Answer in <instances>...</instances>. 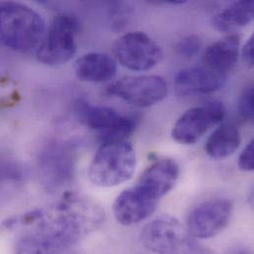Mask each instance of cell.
<instances>
[{
  "label": "cell",
  "mask_w": 254,
  "mask_h": 254,
  "mask_svg": "<svg viewBox=\"0 0 254 254\" xmlns=\"http://www.w3.org/2000/svg\"><path fill=\"white\" fill-rule=\"evenodd\" d=\"M104 219V210L97 202L76 193H65L52 206L7 218L1 228L16 230L30 227L34 235L61 250L96 232Z\"/></svg>",
  "instance_id": "obj_1"
},
{
  "label": "cell",
  "mask_w": 254,
  "mask_h": 254,
  "mask_svg": "<svg viewBox=\"0 0 254 254\" xmlns=\"http://www.w3.org/2000/svg\"><path fill=\"white\" fill-rule=\"evenodd\" d=\"M43 17L31 7L13 1H0V46L29 54L38 50L45 35Z\"/></svg>",
  "instance_id": "obj_2"
},
{
  "label": "cell",
  "mask_w": 254,
  "mask_h": 254,
  "mask_svg": "<svg viewBox=\"0 0 254 254\" xmlns=\"http://www.w3.org/2000/svg\"><path fill=\"white\" fill-rule=\"evenodd\" d=\"M140 240L146 250L155 254H216L170 215L159 216L148 223L141 232Z\"/></svg>",
  "instance_id": "obj_3"
},
{
  "label": "cell",
  "mask_w": 254,
  "mask_h": 254,
  "mask_svg": "<svg viewBox=\"0 0 254 254\" xmlns=\"http://www.w3.org/2000/svg\"><path fill=\"white\" fill-rule=\"evenodd\" d=\"M135 166V152L127 140L103 141L89 164L88 178L98 187L118 186L132 177Z\"/></svg>",
  "instance_id": "obj_4"
},
{
  "label": "cell",
  "mask_w": 254,
  "mask_h": 254,
  "mask_svg": "<svg viewBox=\"0 0 254 254\" xmlns=\"http://www.w3.org/2000/svg\"><path fill=\"white\" fill-rule=\"evenodd\" d=\"M77 162L75 145L67 140L50 141L41 150L38 172L43 186L50 192L67 187L74 178Z\"/></svg>",
  "instance_id": "obj_5"
},
{
  "label": "cell",
  "mask_w": 254,
  "mask_h": 254,
  "mask_svg": "<svg viewBox=\"0 0 254 254\" xmlns=\"http://www.w3.org/2000/svg\"><path fill=\"white\" fill-rule=\"evenodd\" d=\"M78 30L79 22L75 16L60 14L55 17L36 51L38 61L52 66L68 63L76 53Z\"/></svg>",
  "instance_id": "obj_6"
},
{
  "label": "cell",
  "mask_w": 254,
  "mask_h": 254,
  "mask_svg": "<svg viewBox=\"0 0 254 254\" xmlns=\"http://www.w3.org/2000/svg\"><path fill=\"white\" fill-rule=\"evenodd\" d=\"M75 114L82 125L101 133L102 142L127 140L137 125L133 116L122 115L113 108L94 105L84 100L77 101Z\"/></svg>",
  "instance_id": "obj_7"
},
{
  "label": "cell",
  "mask_w": 254,
  "mask_h": 254,
  "mask_svg": "<svg viewBox=\"0 0 254 254\" xmlns=\"http://www.w3.org/2000/svg\"><path fill=\"white\" fill-rule=\"evenodd\" d=\"M115 61L132 71H146L163 58L161 48L145 33L130 32L120 37L113 46Z\"/></svg>",
  "instance_id": "obj_8"
},
{
  "label": "cell",
  "mask_w": 254,
  "mask_h": 254,
  "mask_svg": "<svg viewBox=\"0 0 254 254\" xmlns=\"http://www.w3.org/2000/svg\"><path fill=\"white\" fill-rule=\"evenodd\" d=\"M233 211V203L228 199L206 200L189 211L186 216L185 228L197 240L214 238L228 227Z\"/></svg>",
  "instance_id": "obj_9"
},
{
  "label": "cell",
  "mask_w": 254,
  "mask_h": 254,
  "mask_svg": "<svg viewBox=\"0 0 254 254\" xmlns=\"http://www.w3.org/2000/svg\"><path fill=\"white\" fill-rule=\"evenodd\" d=\"M106 92L134 107L147 108L161 102L167 95L168 87L161 76L138 75L112 83Z\"/></svg>",
  "instance_id": "obj_10"
},
{
  "label": "cell",
  "mask_w": 254,
  "mask_h": 254,
  "mask_svg": "<svg viewBox=\"0 0 254 254\" xmlns=\"http://www.w3.org/2000/svg\"><path fill=\"white\" fill-rule=\"evenodd\" d=\"M226 117L222 102L213 101L186 111L173 126L172 138L182 144L197 142L212 127L221 124Z\"/></svg>",
  "instance_id": "obj_11"
},
{
  "label": "cell",
  "mask_w": 254,
  "mask_h": 254,
  "mask_svg": "<svg viewBox=\"0 0 254 254\" xmlns=\"http://www.w3.org/2000/svg\"><path fill=\"white\" fill-rule=\"evenodd\" d=\"M157 204V201L134 185L117 196L113 204V215L119 224L131 226L149 218L155 212Z\"/></svg>",
  "instance_id": "obj_12"
},
{
  "label": "cell",
  "mask_w": 254,
  "mask_h": 254,
  "mask_svg": "<svg viewBox=\"0 0 254 254\" xmlns=\"http://www.w3.org/2000/svg\"><path fill=\"white\" fill-rule=\"evenodd\" d=\"M227 74L206 66L189 67L180 70L174 79V88L181 97L208 94L221 89L227 82Z\"/></svg>",
  "instance_id": "obj_13"
},
{
  "label": "cell",
  "mask_w": 254,
  "mask_h": 254,
  "mask_svg": "<svg viewBox=\"0 0 254 254\" xmlns=\"http://www.w3.org/2000/svg\"><path fill=\"white\" fill-rule=\"evenodd\" d=\"M178 177L179 166L176 161L163 158L155 161L142 172L136 186L158 202L172 190Z\"/></svg>",
  "instance_id": "obj_14"
},
{
  "label": "cell",
  "mask_w": 254,
  "mask_h": 254,
  "mask_svg": "<svg viewBox=\"0 0 254 254\" xmlns=\"http://www.w3.org/2000/svg\"><path fill=\"white\" fill-rule=\"evenodd\" d=\"M76 77L84 82L101 83L117 74V62L106 54L89 53L78 58L73 65Z\"/></svg>",
  "instance_id": "obj_15"
},
{
  "label": "cell",
  "mask_w": 254,
  "mask_h": 254,
  "mask_svg": "<svg viewBox=\"0 0 254 254\" xmlns=\"http://www.w3.org/2000/svg\"><path fill=\"white\" fill-rule=\"evenodd\" d=\"M240 52V37L230 35L211 44L204 52V66L227 74L238 63Z\"/></svg>",
  "instance_id": "obj_16"
},
{
  "label": "cell",
  "mask_w": 254,
  "mask_h": 254,
  "mask_svg": "<svg viewBox=\"0 0 254 254\" xmlns=\"http://www.w3.org/2000/svg\"><path fill=\"white\" fill-rule=\"evenodd\" d=\"M241 132L234 123L227 122L215 129L210 135L205 151L214 159H224L233 155L241 144Z\"/></svg>",
  "instance_id": "obj_17"
},
{
  "label": "cell",
  "mask_w": 254,
  "mask_h": 254,
  "mask_svg": "<svg viewBox=\"0 0 254 254\" xmlns=\"http://www.w3.org/2000/svg\"><path fill=\"white\" fill-rule=\"evenodd\" d=\"M254 17V1L243 0L231 4L216 14L212 19V24L220 32H231L250 25Z\"/></svg>",
  "instance_id": "obj_18"
},
{
  "label": "cell",
  "mask_w": 254,
  "mask_h": 254,
  "mask_svg": "<svg viewBox=\"0 0 254 254\" xmlns=\"http://www.w3.org/2000/svg\"><path fill=\"white\" fill-rule=\"evenodd\" d=\"M58 251L59 249L46 240L32 234L17 243L15 254H57Z\"/></svg>",
  "instance_id": "obj_19"
},
{
  "label": "cell",
  "mask_w": 254,
  "mask_h": 254,
  "mask_svg": "<svg viewBox=\"0 0 254 254\" xmlns=\"http://www.w3.org/2000/svg\"><path fill=\"white\" fill-rule=\"evenodd\" d=\"M203 45L202 39L195 34L182 38L175 45V52L183 59H192L200 52Z\"/></svg>",
  "instance_id": "obj_20"
},
{
  "label": "cell",
  "mask_w": 254,
  "mask_h": 254,
  "mask_svg": "<svg viewBox=\"0 0 254 254\" xmlns=\"http://www.w3.org/2000/svg\"><path fill=\"white\" fill-rule=\"evenodd\" d=\"M254 85H250L244 90L239 100V113L241 117L251 123L254 122Z\"/></svg>",
  "instance_id": "obj_21"
},
{
  "label": "cell",
  "mask_w": 254,
  "mask_h": 254,
  "mask_svg": "<svg viewBox=\"0 0 254 254\" xmlns=\"http://www.w3.org/2000/svg\"><path fill=\"white\" fill-rule=\"evenodd\" d=\"M110 9H112V26L117 30H121L127 23L129 16L128 5L122 2H113L110 3Z\"/></svg>",
  "instance_id": "obj_22"
},
{
  "label": "cell",
  "mask_w": 254,
  "mask_h": 254,
  "mask_svg": "<svg viewBox=\"0 0 254 254\" xmlns=\"http://www.w3.org/2000/svg\"><path fill=\"white\" fill-rule=\"evenodd\" d=\"M21 168L9 161H0V181H19L22 178Z\"/></svg>",
  "instance_id": "obj_23"
},
{
  "label": "cell",
  "mask_w": 254,
  "mask_h": 254,
  "mask_svg": "<svg viewBox=\"0 0 254 254\" xmlns=\"http://www.w3.org/2000/svg\"><path fill=\"white\" fill-rule=\"evenodd\" d=\"M239 168L245 172H252L254 169V141L252 139L245 147L239 157Z\"/></svg>",
  "instance_id": "obj_24"
},
{
  "label": "cell",
  "mask_w": 254,
  "mask_h": 254,
  "mask_svg": "<svg viewBox=\"0 0 254 254\" xmlns=\"http://www.w3.org/2000/svg\"><path fill=\"white\" fill-rule=\"evenodd\" d=\"M243 61L249 66L253 67L254 64V37L252 35L243 49Z\"/></svg>",
  "instance_id": "obj_25"
},
{
  "label": "cell",
  "mask_w": 254,
  "mask_h": 254,
  "mask_svg": "<svg viewBox=\"0 0 254 254\" xmlns=\"http://www.w3.org/2000/svg\"><path fill=\"white\" fill-rule=\"evenodd\" d=\"M151 3H154V4H157V5H181V4H184L186 3V1H181V0H167V1H154V2H151Z\"/></svg>",
  "instance_id": "obj_26"
},
{
  "label": "cell",
  "mask_w": 254,
  "mask_h": 254,
  "mask_svg": "<svg viewBox=\"0 0 254 254\" xmlns=\"http://www.w3.org/2000/svg\"><path fill=\"white\" fill-rule=\"evenodd\" d=\"M228 254H253L252 252L246 248H235V249H232Z\"/></svg>",
  "instance_id": "obj_27"
}]
</instances>
